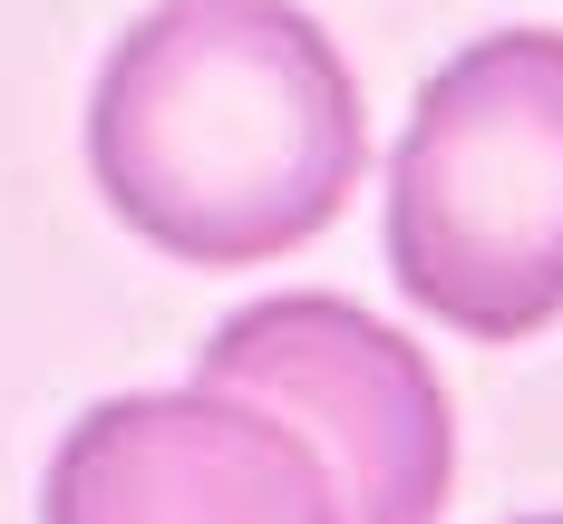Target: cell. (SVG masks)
<instances>
[{"mask_svg": "<svg viewBox=\"0 0 563 524\" xmlns=\"http://www.w3.org/2000/svg\"><path fill=\"white\" fill-rule=\"evenodd\" d=\"M40 524H340V505L282 417L224 389H136L58 437Z\"/></svg>", "mask_w": 563, "mask_h": 524, "instance_id": "obj_4", "label": "cell"}, {"mask_svg": "<svg viewBox=\"0 0 563 524\" xmlns=\"http://www.w3.org/2000/svg\"><path fill=\"white\" fill-rule=\"evenodd\" d=\"M360 166V78L291 0H156L88 98L108 214L195 272L301 253L340 224Z\"/></svg>", "mask_w": 563, "mask_h": 524, "instance_id": "obj_1", "label": "cell"}, {"mask_svg": "<svg viewBox=\"0 0 563 524\" xmlns=\"http://www.w3.org/2000/svg\"><path fill=\"white\" fill-rule=\"evenodd\" d=\"M525 524H563V515H525Z\"/></svg>", "mask_w": 563, "mask_h": 524, "instance_id": "obj_5", "label": "cell"}, {"mask_svg": "<svg viewBox=\"0 0 563 524\" xmlns=\"http://www.w3.org/2000/svg\"><path fill=\"white\" fill-rule=\"evenodd\" d=\"M195 389L282 417L321 476L340 524H438L456 486V417L418 341L331 291H282L233 311L195 359Z\"/></svg>", "mask_w": 563, "mask_h": 524, "instance_id": "obj_3", "label": "cell"}, {"mask_svg": "<svg viewBox=\"0 0 563 524\" xmlns=\"http://www.w3.org/2000/svg\"><path fill=\"white\" fill-rule=\"evenodd\" d=\"M389 272L456 341L563 321V30L456 49L389 156Z\"/></svg>", "mask_w": 563, "mask_h": 524, "instance_id": "obj_2", "label": "cell"}]
</instances>
